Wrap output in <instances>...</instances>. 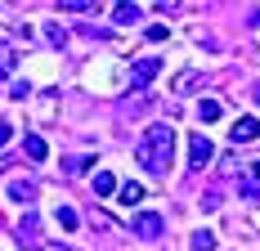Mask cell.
Masks as SVG:
<instances>
[{
  "instance_id": "1",
  "label": "cell",
  "mask_w": 260,
  "mask_h": 251,
  "mask_svg": "<svg viewBox=\"0 0 260 251\" xmlns=\"http://www.w3.org/2000/svg\"><path fill=\"white\" fill-rule=\"evenodd\" d=\"M135 162L148 166L153 175H166V166L175 162V125H166V121L148 125L139 135V144H135Z\"/></svg>"
},
{
  "instance_id": "2",
  "label": "cell",
  "mask_w": 260,
  "mask_h": 251,
  "mask_svg": "<svg viewBox=\"0 0 260 251\" xmlns=\"http://www.w3.org/2000/svg\"><path fill=\"white\" fill-rule=\"evenodd\" d=\"M130 229H135V233H139V238H148V242H157V238H161V233H166V220H161V215H157V211H139V215H135V220H130Z\"/></svg>"
},
{
  "instance_id": "3",
  "label": "cell",
  "mask_w": 260,
  "mask_h": 251,
  "mask_svg": "<svg viewBox=\"0 0 260 251\" xmlns=\"http://www.w3.org/2000/svg\"><path fill=\"white\" fill-rule=\"evenodd\" d=\"M211 157H215V148H211V139L202 135V130H193V135H188V162H193V166H207Z\"/></svg>"
},
{
  "instance_id": "4",
  "label": "cell",
  "mask_w": 260,
  "mask_h": 251,
  "mask_svg": "<svg viewBox=\"0 0 260 251\" xmlns=\"http://www.w3.org/2000/svg\"><path fill=\"white\" fill-rule=\"evenodd\" d=\"M157 72H161V58H139V63L130 68V85H135V90H144Z\"/></svg>"
},
{
  "instance_id": "5",
  "label": "cell",
  "mask_w": 260,
  "mask_h": 251,
  "mask_svg": "<svg viewBox=\"0 0 260 251\" xmlns=\"http://www.w3.org/2000/svg\"><path fill=\"white\" fill-rule=\"evenodd\" d=\"M229 139H234V144H251V139H260V117H238L234 130H229Z\"/></svg>"
},
{
  "instance_id": "6",
  "label": "cell",
  "mask_w": 260,
  "mask_h": 251,
  "mask_svg": "<svg viewBox=\"0 0 260 251\" xmlns=\"http://www.w3.org/2000/svg\"><path fill=\"white\" fill-rule=\"evenodd\" d=\"M117 202H121V206H130V202H144V184H135V179L117 184Z\"/></svg>"
},
{
  "instance_id": "7",
  "label": "cell",
  "mask_w": 260,
  "mask_h": 251,
  "mask_svg": "<svg viewBox=\"0 0 260 251\" xmlns=\"http://www.w3.org/2000/svg\"><path fill=\"white\" fill-rule=\"evenodd\" d=\"M9 198L14 202H31L36 198V184H31V179H9Z\"/></svg>"
},
{
  "instance_id": "8",
  "label": "cell",
  "mask_w": 260,
  "mask_h": 251,
  "mask_svg": "<svg viewBox=\"0 0 260 251\" xmlns=\"http://www.w3.org/2000/svg\"><path fill=\"white\" fill-rule=\"evenodd\" d=\"M23 148H27V157H31V162H45V157H50V148H45V139H41V135H27Z\"/></svg>"
},
{
  "instance_id": "9",
  "label": "cell",
  "mask_w": 260,
  "mask_h": 251,
  "mask_svg": "<svg viewBox=\"0 0 260 251\" xmlns=\"http://www.w3.org/2000/svg\"><path fill=\"white\" fill-rule=\"evenodd\" d=\"M14 68H18V54H14V45H9V41H0V76H9Z\"/></svg>"
},
{
  "instance_id": "10",
  "label": "cell",
  "mask_w": 260,
  "mask_h": 251,
  "mask_svg": "<svg viewBox=\"0 0 260 251\" xmlns=\"http://www.w3.org/2000/svg\"><path fill=\"white\" fill-rule=\"evenodd\" d=\"M94 193H104V198H112V193H117V179H112V171H99V175H94Z\"/></svg>"
},
{
  "instance_id": "11",
  "label": "cell",
  "mask_w": 260,
  "mask_h": 251,
  "mask_svg": "<svg viewBox=\"0 0 260 251\" xmlns=\"http://www.w3.org/2000/svg\"><path fill=\"white\" fill-rule=\"evenodd\" d=\"M18 233H23V242H36V233H41V220L27 211V215H23V225H18Z\"/></svg>"
},
{
  "instance_id": "12",
  "label": "cell",
  "mask_w": 260,
  "mask_h": 251,
  "mask_svg": "<svg viewBox=\"0 0 260 251\" xmlns=\"http://www.w3.org/2000/svg\"><path fill=\"white\" fill-rule=\"evenodd\" d=\"M139 14H144L139 5H117V9H112V18H117V23H139Z\"/></svg>"
},
{
  "instance_id": "13",
  "label": "cell",
  "mask_w": 260,
  "mask_h": 251,
  "mask_svg": "<svg viewBox=\"0 0 260 251\" xmlns=\"http://www.w3.org/2000/svg\"><path fill=\"white\" fill-rule=\"evenodd\" d=\"M220 112H224V108H220L215 99H202V103H198V117H202V121H220Z\"/></svg>"
},
{
  "instance_id": "14",
  "label": "cell",
  "mask_w": 260,
  "mask_h": 251,
  "mask_svg": "<svg viewBox=\"0 0 260 251\" xmlns=\"http://www.w3.org/2000/svg\"><path fill=\"white\" fill-rule=\"evenodd\" d=\"M188 247H193V251H215V233H207V229H198Z\"/></svg>"
},
{
  "instance_id": "15",
  "label": "cell",
  "mask_w": 260,
  "mask_h": 251,
  "mask_svg": "<svg viewBox=\"0 0 260 251\" xmlns=\"http://www.w3.org/2000/svg\"><path fill=\"white\" fill-rule=\"evenodd\" d=\"M58 225H63L68 233H72V229L81 225V220H77V211H72V206H58Z\"/></svg>"
},
{
  "instance_id": "16",
  "label": "cell",
  "mask_w": 260,
  "mask_h": 251,
  "mask_svg": "<svg viewBox=\"0 0 260 251\" xmlns=\"http://www.w3.org/2000/svg\"><path fill=\"white\" fill-rule=\"evenodd\" d=\"M45 36H50V45H63V41H68V36H63V27H58V23H50V27H45Z\"/></svg>"
},
{
  "instance_id": "17",
  "label": "cell",
  "mask_w": 260,
  "mask_h": 251,
  "mask_svg": "<svg viewBox=\"0 0 260 251\" xmlns=\"http://www.w3.org/2000/svg\"><path fill=\"white\" fill-rule=\"evenodd\" d=\"M242 193H247L251 202H260V184H256V179H242Z\"/></svg>"
},
{
  "instance_id": "18",
  "label": "cell",
  "mask_w": 260,
  "mask_h": 251,
  "mask_svg": "<svg viewBox=\"0 0 260 251\" xmlns=\"http://www.w3.org/2000/svg\"><path fill=\"white\" fill-rule=\"evenodd\" d=\"M9 95H14V99H27V95H31V85H27V81H14V90H9Z\"/></svg>"
},
{
  "instance_id": "19",
  "label": "cell",
  "mask_w": 260,
  "mask_h": 251,
  "mask_svg": "<svg viewBox=\"0 0 260 251\" xmlns=\"http://www.w3.org/2000/svg\"><path fill=\"white\" fill-rule=\"evenodd\" d=\"M85 166H90V162H85V157H72V162H68V175H81V171H85Z\"/></svg>"
},
{
  "instance_id": "20",
  "label": "cell",
  "mask_w": 260,
  "mask_h": 251,
  "mask_svg": "<svg viewBox=\"0 0 260 251\" xmlns=\"http://www.w3.org/2000/svg\"><path fill=\"white\" fill-rule=\"evenodd\" d=\"M9 139H14V125H9V121H0V148H5Z\"/></svg>"
},
{
  "instance_id": "21",
  "label": "cell",
  "mask_w": 260,
  "mask_h": 251,
  "mask_svg": "<svg viewBox=\"0 0 260 251\" xmlns=\"http://www.w3.org/2000/svg\"><path fill=\"white\" fill-rule=\"evenodd\" d=\"M251 175H256V184H260V162H251Z\"/></svg>"
},
{
  "instance_id": "22",
  "label": "cell",
  "mask_w": 260,
  "mask_h": 251,
  "mask_svg": "<svg viewBox=\"0 0 260 251\" xmlns=\"http://www.w3.org/2000/svg\"><path fill=\"white\" fill-rule=\"evenodd\" d=\"M256 103H260V85H256Z\"/></svg>"
}]
</instances>
